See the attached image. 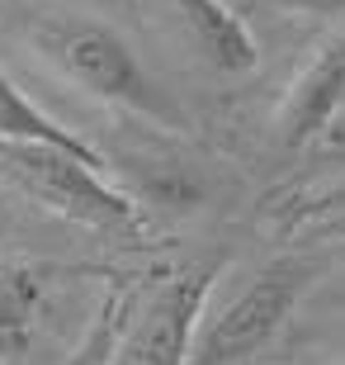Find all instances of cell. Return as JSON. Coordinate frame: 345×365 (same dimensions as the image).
I'll return each mask as SVG.
<instances>
[{
  "label": "cell",
  "mask_w": 345,
  "mask_h": 365,
  "mask_svg": "<svg viewBox=\"0 0 345 365\" xmlns=\"http://www.w3.org/2000/svg\"><path fill=\"white\" fill-rule=\"evenodd\" d=\"M28 43L90 100L123 109L161 133H189V109L142 67V57L119 29L90 14H43L28 24Z\"/></svg>",
  "instance_id": "6da1fadb"
},
{
  "label": "cell",
  "mask_w": 345,
  "mask_h": 365,
  "mask_svg": "<svg viewBox=\"0 0 345 365\" xmlns=\"http://www.w3.org/2000/svg\"><path fill=\"white\" fill-rule=\"evenodd\" d=\"M223 266L227 257L203 252L189 261H161L142 280H133L109 323L114 337L105 365H189Z\"/></svg>",
  "instance_id": "7a4b0ae2"
},
{
  "label": "cell",
  "mask_w": 345,
  "mask_h": 365,
  "mask_svg": "<svg viewBox=\"0 0 345 365\" xmlns=\"http://www.w3.org/2000/svg\"><path fill=\"white\" fill-rule=\"evenodd\" d=\"M0 180L62 223L105 232V237H128V242L147 237L142 204L105 176L95 148L0 143Z\"/></svg>",
  "instance_id": "3957f363"
},
{
  "label": "cell",
  "mask_w": 345,
  "mask_h": 365,
  "mask_svg": "<svg viewBox=\"0 0 345 365\" xmlns=\"http://www.w3.org/2000/svg\"><path fill=\"white\" fill-rule=\"evenodd\" d=\"M317 275L322 266L303 252H284V257L265 261L232 299L208 304L189 365H251L289 327Z\"/></svg>",
  "instance_id": "277c9868"
},
{
  "label": "cell",
  "mask_w": 345,
  "mask_h": 365,
  "mask_svg": "<svg viewBox=\"0 0 345 365\" xmlns=\"http://www.w3.org/2000/svg\"><path fill=\"white\" fill-rule=\"evenodd\" d=\"M345 105V29L317 43V53L307 57L275 109V143L289 152L317 148L322 133L336 123Z\"/></svg>",
  "instance_id": "5b68a950"
},
{
  "label": "cell",
  "mask_w": 345,
  "mask_h": 365,
  "mask_svg": "<svg viewBox=\"0 0 345 365\" xmlns=\"http://www.w3.org/2000/svg\"><path fill=\"white\" fill-rule=\"evenodd\" d=\"M62 266L28 257H0V365H28L43 341Z\"/></svg>",
  "instance_id": "8992f818"
},
{
  "label": "cell",
  "mask_w": 345,
  "mask_h": 365,
  "mask_svg": "<svg viewBox=\"0 0 345 365\" xmlns=\"http://www.w3.org/2000/svg\"><path fill=\"white\" fill-rule=\"evenodd\" d=\"M147 5L213 71H251L260 62V48H255L246 19L227 0H147Z\"/></svg>",
  "instance_id": "52a82bcc"
},
{
  "label": "cell",
  "mask_w": 345,
  "mask_h": 365,
  "mask_svg": "<svg viewBox=\"0 0 345 365\" xmlns=\"http://www.w3.org/2000/svg\"><path fill=\"white\" fill-rule=\"evenodd\" d=\"M0 143H62V148H85L71 128L43 114L19 86L0 71Z\"/></svg>",
  "instance_id": "ba28073f"
},
{
  "label": "cell",
  "mask_w": 345,
  "mask_h": 365,
  "mask_svg": "<svg viewBox=\"0 0 345 365\" xmlns=\"http://www.w3.org/2000/svg\"><path fill=\"white\" fill-rule=\"evenodd\" d=\"M279 228L303 242H345V185L322 195H298L293 204H279Z\"/></svg>",
  "instance_id": "9c48e42d"
},
{
  "label": "cell",
  "mask_w": 345,
  "mask_h": 365,
  "mask_svg": "<svg viewBox=\"0 0 345 365\" xmlns=\"http://www.w3.org/2000/svg\"><path fill=\"white\" fill-rule=\"evenodd\" d=\"M317 152H322V157H345V105H341V114H336V123L322 133Z\"/></svg>",
  "instance_id": "30bf717a"
},
{
  "label": "cell",
  "mask_w": 345,
  "mask_h": 365,
  "mask_svg": "<svg viewBox=\"0 0 345 365\" xmlns=\"http://www.w3.org/2000/svg\"><path fill=\"white\" fill-rule=\"evenodd\" d=\"M293 10H307V14H345V0H284Z\"/></svg>",
  "instance_id": "8fae6325"
},
{
  "label": "cell",
  "mask_w": 345,
  "mask_h": 365,
  "mask_svg": "<svg viewBox=\"0 0 345 365\" xmlns=\"http://www.w3.org/2000/svg\"><path fill=\"white\" fill-rule=\"evenodd\" d=\"M341 304H345V294H341Z\"/></svg>",
  "instance_id": "7c38bea8"
}]
</instances>
